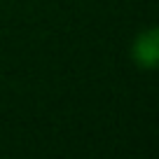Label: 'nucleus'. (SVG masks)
<instances>
[{"label": "nucleus", "instance_id": "nucleus-1", "mask_svg": "<svg viewBox=\"0 0 159 159\" xmlns=\"http://www.w3.org/2000/svg\"><path fill=\"white\" fill-rule=\"evenodd\" d=\"M131 59L143 70H154L159 66V30L157 28H145L143 33L136 35L134 45H131Z\"/></svg>", "mask_w": 159, "mask_h": 159}]
</instances>
